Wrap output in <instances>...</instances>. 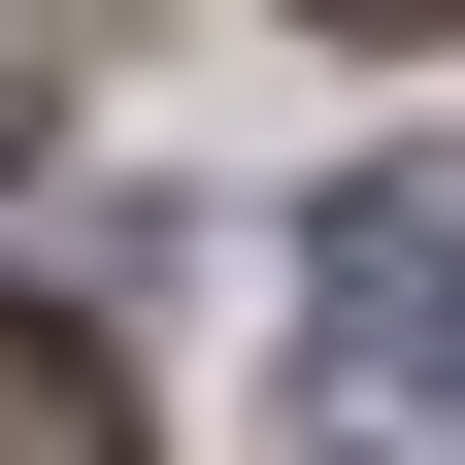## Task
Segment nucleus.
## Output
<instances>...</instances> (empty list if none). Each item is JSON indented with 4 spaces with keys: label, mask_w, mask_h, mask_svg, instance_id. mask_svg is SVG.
Segmentation results:
<instances>
[{
    "label": "nucleus",
    "mask_w": 465,
    "mask_h": 465,
    "mask_svg": "<svg viewBox=\"0 0 465 465\" xmlns=\"http://www.w3.org/2000/svg\"><path fill=\"white\" fill-rule=\"evenodd\" d=\"M300 366H332L366 465H465V166H399V200L300 232Z\"/></svg>",
    "instance_id": "obj_1"
},
{
    "label": "nucleus",
    "mask_w": 465,
    "mask_h": 465,
    "mask_svg": "<svg viewBox=\"0 0 465 465\" xmlns=\"http://www.w3.org/2000/svg\"><path fill=\"white\" fill-rule=\"evenodd\" d=\"M0 465H166V432L100 399V332H34V300H0Z\"/></svg>",
    "instance_id": "obj_2"
},
{
    "label": "nucleus",
    "mask_w": 465,
    "mask_h": 465,
    "mask_svg": "<svg viewBox=\"0 0 465 465\" xmlns=\"http://www.w3.org/2000/svg\"><path fill=\"white\" fill-rule=\"evenodd\" d=\"M300 34H465V0H300Z\"/></svg>",
    "instance_id": "obj_3"
}]
</instances>
